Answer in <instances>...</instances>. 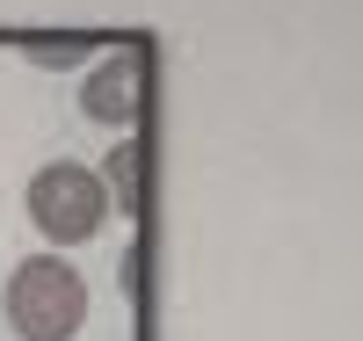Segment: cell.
<instances>
[{"label":"cell","instance_id":"cell-1","mask_svg":"<svg viewBox=\"0 0 363 341\" xmlns=\"http://www.w3.org/2000/svg\"><path fill=\"white\" fill-rule=\"evenodd\" d=\"M8 327L22 341H73L87 327V284H80V269L73 262H58V255H37V262H15L8 276Z\"/></svg>","mask_w":363,"mask_h":341},{"label":"cell","instance_id":"cell-2","mask_svg":"<svg viewBox=\"0 0 363 341\" xmlns=\"http://www.w3.org/2000/svg\"><path fill=\"white\" fill-rule=\"evenodd\" d=\"M109 218V189H102V174L95 167H80V160H51L29 174V225H37L51 247H80V240H95Z\"/></svg>","mask_w":363,"mask_h":341},{"label":"cell","instance_id":"cell-3","mask_svg":"<svg viewBox=\"0 0 363 341\" xmlns=\"http://www.w3.org/2000/svg\"><path fill=\"white\" fill-rule=\"evenodd\" d=\"M138 102H145V51H109L80 87V109L95 123H131Z\"/></svg>","mask_w":363,"mask_h":341},{"label":"cell","instance_id":"cell-4","mask_svg":"<svg viewBox=\"0 0 363 341\" xmlns=\"http://www.w3.org/2000/svg\"><path fill=\"white\" fill-rule=\"evenodd\" d=\"M109 203L138 211V145H116V196H109Z\"/></svg>","mask_w":363,"mask_h":341}]
</instances>
